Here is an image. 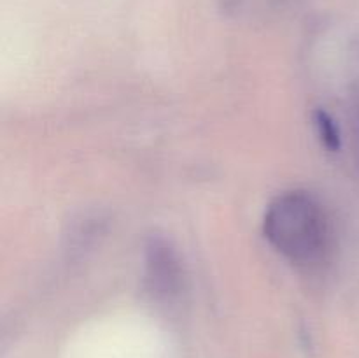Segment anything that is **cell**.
I'll list each match as a JSON object with an SVG mask.
<instances>
[{
	"mask_svg": "<svg viewBox=\"0 0 359 358\" xmlns=\"http://www.w3.org/2000/svg\"><path fill=\"white\" fill-rule=\"evenodd\" d=\"M318 128H319V135L323 137V140H325V144L328 147H339V142H340V137H339V132H337L335 125H333V121L330 119L328 114H325V112H319L318 116Z\"/></svg>",
	"mask_w": 359,
	"mask_h": 358,
	"instance_id": "3957f363",
	"label": "cell"
},
{
	"mask_svg": "<svg viewBox=\"0 0 359 358\" xmlns=\"http://www.w3.org/2000/svg\"><path fill=\"white\" fill-rule=\"evenodd\" d=\"M265 237L287 262L302 269L321 265L332 249V227L321 204L305 192H286L269 206Z\"/></svg>",
	"mask_w": 359,
	"mask_h": 358,
	"instance_id": "6da1fadb",
	"label": "cell"
},
{
	"mask_svg": "<svg viewBox=\"0 0 359 358\" xmlns=\"http://www.w3.org/2000/svg\"><path fill=\"white\" fill-rule=\"evenodd\" d=\"M182 267L175 249L165 239L154 237L146 246V284L153 297L172 300L182 288Z\"/></svg>",
	"mask_w": 359,
	"mask_h": 358,
	"instance_id": "7a4b0ae2",
	"label": "cell"
}]
</instances>
